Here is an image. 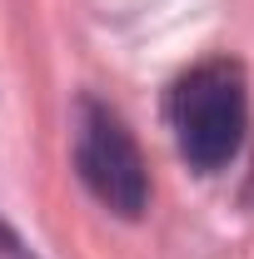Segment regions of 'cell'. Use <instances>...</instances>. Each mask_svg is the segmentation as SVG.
Instances as JSON below:
<instances>
[{"label": "cell", "instance_id": "6da1fadb", "mask_svg": "<svg viewBox=\"0 0 254 259\" xmlns=\"http://www.w3.org/2000/svg\"><path fill=\"white\" fill-rule=\"evenodd\" d=\"M170 130L180 155L215 175L239 155L244 130H249V95H244V70L234 60H204L190 75L175 80L170 90Z\"/></svg>", "mask_w": 254, "mask_h": 259}, {"label": "cell", "instance_id": "7a4b0ae2", "mask_svg": "<svg viewBox=\"0 0 254 259\" xmlns=\"http://www.w3.org/2000/svg\"><path fill=\"white\" fill-rule=\"evenodd\" d=\"M70 155L80 185L95 194L105 209H115L120 220H140L150 204V169L135 145L125 120L100 105V100H75V120H70Z\"/></svg>", "mask_w": 254, "mask_h": 259}, {"label": "cell", "instance_id": "3957f363", "mask_svg": "<svg viewBox=\"0 0 254 259\" xmlns=\"http://www.w3.org/2000/svg\"><path fill=\"white\" fill-rule=\"evenodd\" d=\"M0 259H35L30 249L20 244V234H15V229L5 225V220H0Z\"/></svg>", "mask_w": 254, "mask_h": 259}]
</instances>
